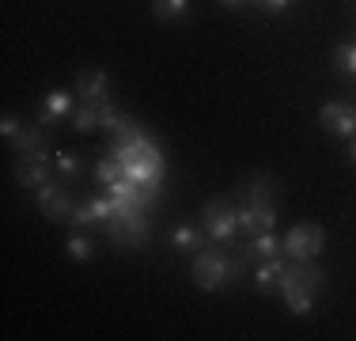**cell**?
<instances>
[{"label":"cell","mask_w":356,"mask_h":341,"mask_svg":"<svg viewBox=\"0 0 356 341\" xmlns=\"http://www.w3.org/2000/svg\"><path fill=\"white\" fill-rule=\"evenodd\" d=\"M118 164H122L125 178H133L137 186H163V170H167V159L159 152V144L152 141L148 133H140L129 148H118L114 152Z\"/></svg>","instance_id":"1"},{"label":"cell","mask_w":356,"mask_h":341,"mask_svg":"<svg viewBox=\"0 0 356 341\" xmlns=\"http://www.w3.org/2000/svg\"><path fill=\"white\" fill-rule=\"evenodd\" d=\"M232 277H235V266H232V258H227L220 246H205V251H197V258H193V285H197V288H205V292H220Z\"/></svg>","instance_id":"2"},{"label":"cell","mask_w":356,"mask_h":341,"mask_svg":"<svg viewBox=\"0 0 356 341\" xmlns=\"http://www.w3.org/2000/svg\"><path fill=\"white\" fill-rule=\"evenodd\" d=\"M103 228H106V235L114 239L122 251H140V246H148V235H152V220L144 216V209L114 212Z\"/></svg>","instance_id":"3"},{"label":"cell","mask_w":356,"mask_h":341,"mask_svg":"<svg viewBox=\"0 0 356 341\" xmlns=\"http://www.w3.org/2000/svg\"><path fill=\"white\" fill-rule=\"evenodd\" d=\"M326 246V228L322 224H292L281 239V254L288 262H315Z\"/></svg>","instance_id":"4"},{"label":"cell","mask_w":356,"mask_h":341,"mask_svg":"<svg viewBox=\"0 0 356 341\" xmlns=\"http://www.w3.org/2000/svg\"><path fill=\"white\" fill-rule=\"evenodd\" d=\"M201 220H205V235L213 243H227V239H235V232H239V212L224 198H209L205 209H201Z\"/></svg>","instance_id":"5"},{"label":"cell","mask_w":356,"mask_h":341,"mask_svg":"<svg viewBox=\"0 0 356 341\" xmlns=\"http://www.w3.org/2000/svg\"><path fill=\"white\" fill-rule=\"evenodd\" d=\"M235 212H239V232L243 235H258V232H273L277 224V201H261V198H243L235 205Z\"/></svg>","instance_id":"6"},{"label":"cell","mask_w":356,"mask_h":341,"mask_svg":"<svg viewBox=\"0 0 356 341\" xmlns=\"http://www.w3.org/2000/svg\"><path fill=\"white\" fill-rule=\"evenodd\" d=\"M49 175H54V156H49V148L15 156V182H19L23 190H42V186L49 182Z\"/></svg>","instance_id":"7"},{"label":"cell","mask_w":356,"mask_h":341,"mask_svg":"<svg viewBox=\"0 0 356 341\" xmlns=\"http://www.w3.org/2000/svg\"><path fill=\"white\" fill-rule=\"evenodd\" d=\"M326 285V273H322L315 262H284L281 269V280H277V288L288 296V292H318V288Z\"/></svg>","instance_id":"8"},{"label":"cell","mask_w":356,"mask_h":341,"mask_svg":"<svg viewBox=\"0 0 356 341\" xmlns=\"http://www.w3.org/2000/svg\"><path fill=\"white\" fill-rule=\"evenodd\" d=\"M35 193H38V209H42V216H46V220H54V224H69V220H72L76 201H72V193L65 190V186L46 182Z\"/></svg>","instance_id":"9"},{"label":"cell","mask_w":356,"mask_h":341,"mask_svg":"<svg viewBox=\"0 0 356 341\" xmlns=\"http://www.w3.org/2000/svg\"><path fill=\"white\" fill-rule=\"evenodd\" d=\"M318 125L326 133H334V136H356V106H353V102H341V99L322 102Z\"/></svg>","instance_id":"10"},{"label":"cell","mask_w":356,"mask_h":341,"mask_svg":"<svg viewBox=\"0 0 356 341\" xmlns=\"http://www.w3.org/2000/svg\"><path fill=\"white\" fill-rule=\"evenodd\" d=\"M110 216H114V201H110V193L103 190V193H95V198H88V201H76L69 224L91 228V224H106Z\"/></svg>","instance_id":"11"},{"label":"cell","mask_w":356,"mask_h":341,"mask_svg":"<svg viewBox=\"0 0 356 341\" xmlns=\"http://www.w3.org/2000/svg\"><path fill=\"white\" fill-rule=\"evenodd\" d=\"M76 95L83 102H106L110 95V76L103 68H80L76 72Z\"/></svg>","instance_id":"12"},{"label":"cell","mask_w":356,"mask_h":341,"mask_svg":"<svg viewBox=\"0 0 356 341\" xmlns=\"http://www.w3.org/2000/svg\"><path fill=\"white\" fill-rule=\"evenodd\" d=\"M69 114H76V110H72V91H65V88H54L46 99H42L38 122H42V125H57L61 118H69Z\"/></svg>","instance_id":"13"},{"label":"cell","mask_w":356,"mask_h":341,"mask_svg":"<svg viewBox=\"0 0 356 341\" xmlns=\"http://www.w3.org/2000/svg\"><path fill=\"white\" fill-rule=\"evenodd\" d=\"M171 246H175L178 254L205 251V228H197V224H178V228H171Z\"/></svg>","instance_id":"14"},{"label":"cell","mask_w":356,"mask_h":341,"mask_svg":"<svg viewBox=\"0 0 356 341\" xmlns=\"http://www.w3.org/2000/svg\"><path fill=\"white\" fill-rule=\"evenodd\" d=\"M42 148H49V141H46V125H23L19 136L12 141V152L15 156H23V152H42Z\"/></svg>","instance_id":"15"},{"label":"cell","mask_w":356,"mask_h":341,"mask_svg":"<svg viewBox=\"0 0 356 341\" xmlns=\"http://www.w3.org/2000/svg\"><path fill=\"white\" fill-rule=\"evenodd\" d=\"M72 129H76V133H95V129H103V102H80V110L72 114Z\"/></svg>","instance_id":"16"},{"label":"cell","mask_w":356,"mask_h":341,"mask_svg":"<svg viewBox=\"0 0 356 341\" xmlns=\"http://www.w3.org/2000/svg\"><path fill=\"white\" fill-rule=\"evenodd\" d=\"M277 254H281V239H277L273 232H258V235H250V243H247V258L266 262V258H277Z\"/></svg>","instance_id":"17"},{"label":"cell","mask_w":356,"mask_h":341,"mask_svg":"<svg viewBox=\"0 0 356 341\" xmlns=\"http://www.w3.org/2000/svg\"><path fill=\"white\" fill-rule=\"evenodd\" d=\"M281 269H284V258H281V254H277V258L258 262V269H254V288H261V292L277 288V280H281Z\"/></svg>","instance_id":"18"},{"label":"cell","mask_w":356,"mask_h":341,"mask_svg":"<svg viewBox=\"0 0 356 341\" xmlns=\"http://www.w3.org/2000/svg\"><path fill=\"white\" fill-rule=\"evenodd\" d=\"M54 170L61 175V182H76V178L83 175V159L76 156V152H54Z\"/></svg>","instance_id":"19"},{"label":"cell","mask_w":356,"mask_h":341,"mask_svg":"<svg viewBox=\"0 0 356 341\" xmlns=\"http://www.w3.org/2000/svg\"><path fill=\"white\" fill-rule=\"evenodd\" d=\"M190 12V0H152V15L159 23H178Z\"/></svg>","instance_id":"20"},{"label":"cell","mask_w":356,"mask_h":341,"mask_svg":"<svg viewBox=\"0 0 356 341\" xmlns=\"http://www.w3.org/2000/svg\"><path fill=\"white\" fill-rule=\"evenodd\" d=\"M95 178H99V186H110V182H118V178H125L122 164H118V156L110 148H106V156L95 164Z\"/></svg>","instance_id":"21"},{"label":"cell","mask_w":356,"mask_h":341,"mask_svg":"<svg viewBox=\"0 0 356 341\" xmlns=\"http://www.w3.org/2000/svg\"><path fill=\"white\" fill-rule=\"evenodd\" d=\"M65 254H69L72 262H88L91 254H95V243H91V235H72L69 243H65Z\"/></svg>","instance_id":"22"},{"label":"cell","mask_w":356,"mask_h":341,"mask_svg":"<svg viewBox=\"0 0 356 341\" xmlns=\"http://www.w3.org/2000/svg\"><path fill=\"white\" fill-rule=\"evenodd\" d=\"M334 65L341 68L345 76H356V42H341L334 49Z\"/></svg>","instance_id":"23"},{"label":"cell","mask_w":356,"mask_h":341,"mask_svg":"<svg viewBox=\"0 0 356 341\" xmlns=\"http://www.w3.org/2000/svg\"><path fill=\"white\" fill-rule=\"evenodd\" d=\"M315 296L318 292H288L284 303H288V311H292V315H300V319H303V315L315 311Z\"/></svg>","instance_id":"24"},{"label":"cell","mask_w":356,"mask_h":341,"mask_svg":"<svg viewBox=\"0 0 356 341\" xmlns=\"http://www.w3.org/2000/svg\"><path fill=\"white\" fill-rule=\"evenodd\" d=\"M125 122H129V114H122V110H114L110 102H103V133L106 136H114Z\"/></svg>","instance_id":"25"},{"label":"cell","mask_w":356,"mask_h":341,"mask_svg":"<svg viewBox=\"0 0 356 341\" xmlns=\"http://www.w3.org/2000/svg\"><path fill=\"white\" fill-rule=\"evenodd\" d=\"M19 129H23V122H19L15 114H4V118H0V133H4V141H8V144H12L15 136H19Z\"/></svg>","instance_id":"26"},{"label":"cell","mask_w":356,"mask_h":341,"mask_svg":"<svg viewBox=\"0 0 356 341\" xmlns=\"http://www.w3.org/2000/svg\"><path fill=\"white\" fill-rule=\"evenodd\" d=\"M250 4H258L261 12H273V15H277V12H284V8L292 4V0H250Z\"/></svg>","instance_id":"27"},{"label":"cell","mask_w":356,"mask_h":341,"mask_svg":"<svg viewBox=\"0 0 356 341\" xmlns=\"http://www.w3.org/2000/svg\"><path fill=\"white\" fill-rule=\"evenodd\" d=\"M220 4H224V8H247L250 0H220Z\"/></svg>","instance_id":"28"},{"label":"cell","mask_w":356,"mask_h":341,"mask_svg":"<svg viewBox=\"0 0 356 341\" xmlns=\"http://www.w3.org/2000/svg\"><path fill=\"white\" fill-rule=\"evenodd\" d=\"M349 164L356 167V136H349Z\"/></svg>","instance_id":"29"}]
</instances>
